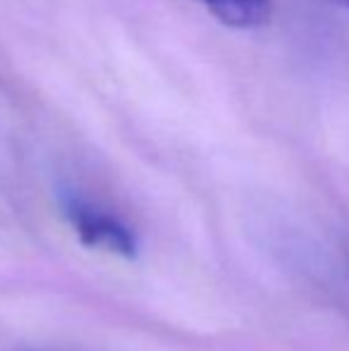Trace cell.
<instances>
[{"mask_svg":"<svg viewBox=\"0 0 349 351\" xmlns=\"http://www.w3.org/2000/svg\"><path fill=\"white\" fill-rule=\"evenodd\" d=\"M65 215L86 246L110 251V254L125 256V258H134L136 254L134 234H132L125 222H120L108 210L91 206L88 201L80 199V196H67Z\"/></svg>","mask_w":349,"mask_h":351,"instance_id":"1","label":"cell"},{"mask_svg":"<svg viewBox=\"0 0 349 351\" xmlns=\"http://www.w3.org/2000/svg\"><path fill=\"white\" fill-rule=\"evenodd\" d=\"M220 24L232 29L263 27L273 12V0H199Z\"/></svg>","mask_w":349,"mask_h":351,"instance_id":"2","label":"cell"}]
</instances>
